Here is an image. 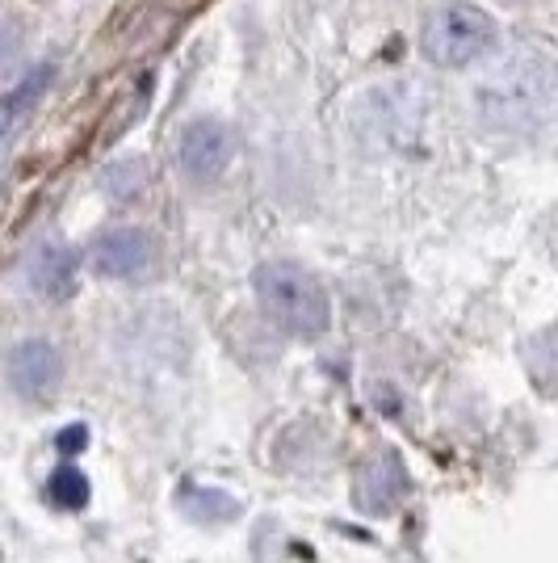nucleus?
<instances>
[{
  "mask_svg": "<svg viewBox=\"0 0 558 563\" xmlns=\"http://www.w3.org/2000/svg\"><path fill=\"white\" fill-rule=\"evenodd\" d=\"M475 114L495 135H534L558 118V59L516 51L475 89Z\"/></svg>",
  "mask_w": 558,
  "mask_h": 563,
  "instance_id": "nucleus-1",
  "label": "nucleus"
},
{
  "mask_svg": "<svg viewBox=\"0 0 558 563\" xmlns=\"http://www.w3.org/2000/svg\"><path fill=\"white\" fill-rule=\"evenodd\" d=\"M253 290L265 316L290 336H324L332 324V299L324 282L306 274L294 261H265L256 265Z\"/></svg>",
  "mask_w": 558,
  "mask_h": 563,
  "instance_id": "nucleus-2",
  "label": "nucleus"
},
{
  "mask_svg": "<svg viewBox=\"0 0 558 563\" xmlns=\"http://www.w3.org/2000/svg\"><path fill=\"white\" fill-rule=\"evenodd\" d=\"M491 43H495V22L475 4H442L420 34L424 59L445 71L470 68L475 59L488 55Z\"/></svg>",
  "mask_w": 558,
  "mask_h": 563,
  "instance_id": "nucleus-3",
  "label": "nucleus"
},
{
  "mask_svg": "<svg viewBox=\"0 0 558 563\" xmlns=\"http://www.w3.org/2000/svg\"><path fill=\"white\" fill-rule=\"evenodd\" d=\"M235 161V131L219 118H193L177 135V168L189 181L210 186L219 181Z\"/></svg>",
  "mask_w": 558,
  "mask_h": 563,
  "instance_id": "nucleus-4",
  "label": "nucleus"
},
{
  "mask_svg": "<svg viewBox=\"0 0 558 563\" xmlns=\"http://www.w3.org/2000/svg\"><path fill=\"white\" fill-rule=\"evenodd\" d=\"M89 261L101 278L135 282L152 269L156 261V244L143 228H105L89 249Z\"/></svg>",
  "mask_w": 558,
  "mask_h": 563,
  "instance_id": "nucleus-5",
  "label": "nucleus"
},
{
  "mask_svg": "<svg viewBox=\"0 0 558 563\" xmlns=\"http://www.w3.org/2000/svg\"><path fill=\"white\" fill-rule=\"evenodd\" d=\"M403 496H408V471H403L395 450H378L373 459L361 463L357 488H353V500H357L361 514H370V517L391 514Z\"/></svg>",
  "mask_w": 558,
  "mask_h": 563,
  "instance_id": "nucleus-6",
  "label": "nucleus"
},
{
  "mask_svg": "<svg viewBox=\"0 0 558 563\" xmlns=\"http://www.w3.org/2000/svg\"><path fill=\"white\" fill-rule=\"evenodd\" d=\"M64 375V357L51 341H22L9 353V383L25 399H47L59 387Z\"/></svg>",
  "mask_w": 558,
  "mask_h": 563,
  "instance_id": "nucleus-7",
  "label": "nucleus"
},
{
  "mask_svg": "<svg viewBox=\"0 0 558 563\" xmlns=\"http://www.w3.org/2000/svg\"><path fill=\"white\" fill-rule=\"evenodd\" d=\"M76 274H80V253L71 244H64V240L38 244L30 253V261H25V282L43 299H68L71 290H76Z\"/></svg>",
  "mask_w": 558,
  "mask_h": 563,
  "instance_id": "nucleus-8",
  "label": "nucleus"
},
{
  "mask_svg": "<svg viewBox=\"0 0 558 563\" xmlns=\"http://www.w3.org/2000/svg\"><path fill=\"white\" fill-rule=\"evenodd\" d=\"M51 80H55V68H51V64H38V68L25 71L9 93H0V143L9 140L25 118L34 114V106L43 101V93L51 89Z\"/></svg>",
  "mask_w": 558,
  "mask_h": 563,
  "instance_id": "nucleus-9",
  "label": "nucleus"
},
{
  "mask_svg": "<svg viewBox=\"0 0 558 563\" xmlns=\"http://www.w3.org/2000/svg\"><path fill=\"white\" fill-rule=\"evenodd\" d=\"M47 500L55 505V509H68V514H76V509H85V505H89V475H80L76 467L51 471V479H47Z\"/></svg>",
  "mask_w": 558,
  "mask_h": 563,
  "instance_id": "nucleus-10",
  "label": "nucleus"
},
{
  "mask_svg": "<svg viewBox=\"0 0 558 563\" xmlns=\"http://www.w3.org/2000/svg\"><path fill=\"white\" fill-rule=\"evenodd\" d=\"M181 505H186L193 517H207V521H227V517H235V500H227L223 493H210V488H189V493H181Z\"/></svg>",
  "mask_w": 558,
  "mask_h": 563,
  "instance_id": "nucleus-11",
  "label": "nucleus"
},
{
  "mask_svg": "<svg viewBox=\"0 0 558 563\" xmlns=\"http://www.w3.org/2000/svg\"><path fill=\"white\" fill-rule=\"evenodd\" d=\"M529 362H534V375L542 387H558V329L537 336L534 350H529Z\"/></svg>",
  "mask_w": 558,
  "mask_h": 563,
  "instance_id": "nucleus-12",
  "label": "nucleus"
},
{
  "mask_svg": "<svg viewBox=\"0 0 558 563\" xmlns=\"http://www.w3.org/2000/svg\"><path fill=\"white\" fill-rule=\"evenodd\" d=\"M22 55H25L22 25L13 22V18H0V80L18 68V64H22Z\"/></svg>",
  "mask_w": 558,
  "mask_h": 563,
  "instance_id": "nucleus-13",
  "label": "nucleus"
},
{
  "mask_svg": "<svg viewBox=\"0 0 558 563\" xmlns=\"http://www.w3.org/2000/svg\"><path fill=\"white\" fill-rule=\"evenodd\" d=\"M143 181H147V173H143L140 161H126V165H114L105 173V189L118 194V198H135L143 189Z\"/></svg>",
  "mask_w": 558,
  "mask_h": 563,
  "instance_id": "nucleus-14",
  "label": "nucleus"
},
{
  "mask_svg": "<svg viewBox=\"0 0 558 563\" xmlns=\"http://www.w3.org/2000/svg\"><path fill=\"white\" fill-rule=\"evenodd\" d=\"M55 442H59L64 454H80V450L89 446V429H85V424H71V429H64Z\"/></svg>",
  "mask_w": 558,
  "mask_h": 563,
  "instance_id": "nucleus-15",
  "label": "nucleus"
},
{
  "mask_svg": "<svg viewBox=\"0 0 558 563\" xmlns=\"http://www.w3.org/2000/svg\"><path fill=\"white\" fill-rule=\"evenodd\" d=\"M504 4H521V0H504Z\"/></svg>",
  "mask_w": 558,
  "mask_h": 563,
  "instance_id": "nucleus-16",
  "label": "nucleus"
}]
</instances>
